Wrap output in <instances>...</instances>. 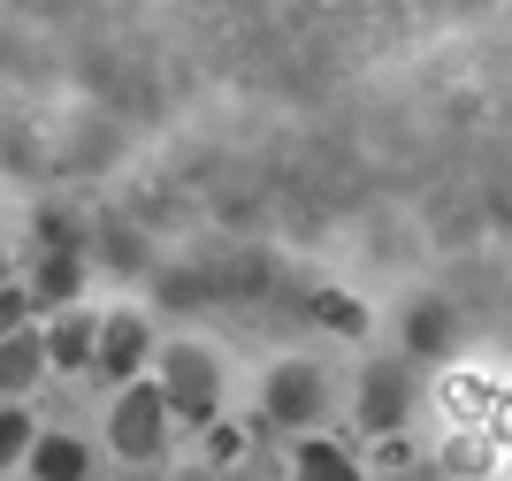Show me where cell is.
<instances>
[{
  "mask_svg": "<svg viewBox=\"0 0 512 481\" xmlns=\"http://www.w3.org/2000/svg\"><path fill=\"white\" fill-rule=\"evenodd\" d=\"M161 405L192 428H214V405H222V375L199 344H169L161 352Z\"/></svg>",
  "mask_w": 512,
  "mask_h": 481,
  "instance_id": "6da1fadb",
  "label": "cell"
},
{
  "mask_svg": "<svg viewBox=\"0 0 512 481\" xmlns=\"http://www.w3.org/2000/svg\"><path fill=\"white\" fill-rule=\"evenodd\" d=\"M107 436H115V459H161L169 443V405L153 382H123V398L107 413Z\"/></svg>",
  "mask_w": 512,
  "mask_h": 481,
  "instance_id": "7a4b0ae2",
  "label": "cell"
},
{
  "mask_svg": "<svg viewBox=\"0 0 512 481\" xmlns=\"http://www.w3.org/2000/svg\"><path fill=\"white\" fill-rule=\"evenodd\" d=\"M413 413V367L406 359H383V367H367L360 375V428L375 436H398Z\"/></svg>",
  "mask_w": 512,
  "mask_h": 481,
  "instance_id": "3957f363",
  "label": "cell"
},
{
  "mask_svg": "<svg viewBox=\"0 0 512 481\" xmlns=\"http://www.w3.org/2000/svg\"><path fill=\"white\" fill-rule=\"evenodd\" d=\"M314 413H321V367H306V359H283L276 375H268V420H283V428H306Z\"/></svg>",
  "mask_w": 512,
  "mask_h": 481,
  "instance_id": "277c9868",
  "label": "cell"
},
{
  "mask_svg": "<svg viewBox=\"0 0 512 481\" xmlns=\"http://www.w3.org/2000/svg\"><path fill=\"white\" fill-rule=\"evenodd\" d=\"M92 359H100L107 382H130V375H138V359H146V321H138V314H107L100 336H92Z\"/></svg>",
  "mask_w": 512,
  "mask_h": 481,
  "instance_id": "5b68a950",
  "label": "cell"
},
{
  "mask_svg": "<svg viewBox=\"0 0 512 481\" xmlns=\"http://www.w3.org/2000/svg\"><path fill=\"white\" fill-rule=\"evenodd\" d=\"M77 291H85V260L77 252H39V268H31V283H23V298L31 306H77Z\"/></svg>",
  "mask_w": 512,
  "mask_h": 481,
  "instance_id": "8992f818",
  "label": "cell"
},
{
  "mask_svg": "<svg viewBox=\"0 0 512 481\" xmlns=\"http://www.w3.org/2000/svg\"><path fill=\"white\" fill-rule=\"evenodd\" d=\"M46 367V344L39 329H16V336H0V398H16V390H31Z\"/></svg>",
  "mask_w": 512,
  "mask_h": 481,
  "instance_id": "52a82bcc",
  "label": "cell"
},
{
  "mask_svg": "<svg viewBox=\"0 0 512 481\" xmlns=\"http://www.w3.org/2000/svg\"><path fill=\"white\" fill-rule=\"evenodd\" d=\"M31 474H39V481H85L92 459H85V443H77V436H31Z\"/></svg>",
  "mask_w": 512,
  "mask_h": 481,
  "instance_id": "ba28073f",
  "label": "cell"
},
{
  "mask_svg": "<svg viewBox=\"0 0 512 481\" xmlns=\"http://www.w3.org/2000/svg\"><path fill=\"white\" fill-rule=\"evenodd\" d=\"M451 329H459V321H451V306H444V298H428V306H413V314H406V352L444 359V352H451Z\"/></svg>",
  "mask_w": 512,
  "mask_h": 481,
  "instance_id": "9c48e42d",
  "label": "cell"
},
{
  "mask_svg": "<svg viewBox=\"0 0 512 481\" xmlns=\"http://www.w3.org/2000/svg\"><path fill=\"white\" fill-rule=\"evenodd\" d=\"M92 336H100V321H85V314H62L54 329L39 336V344H46V359H54V367H92Z\"/></svg>",
  "mask_w": 512,
  "mask_h": 481,
  "instance_id": "30bf717a",
  "label": "cell"
},
{
  "mask_svg": "<svg viewBox=\"0 0 512 481\" xmlns=\"http://www.w3.org/2000/svg\"><path fill=\"white\" fill-rule=\"evenodd\" d=\"M299 481H360V459L344 443H299Z\"/></svg>",
  "mask_w": 512,
  "mask_h": 481,
  "instance_id": "8fae6325",
  "label": "cell"
},
{
  "mask_svg": "<svg viewBox=\"0 0 512 481\" xmlns=\"http://www.w3.org/2000/svg\"><path fill=\"white\" fill-rule=\"evenodd\" d=\"M444 405H451V420H482V413H490V382L451 375V382H444Z\"/></svg>",
  "mask_w": 512,
  "mask_h": 481,
  "instance_id": "7c38bea8",
  "label": "cell"
},
{
  "mask_svg": "<svg viewBox=\"0 0 512 481\" xmlns=\"http://www.w3.org/2000/svg\"><path fill=\"white\" fill-rule=\"evenodd\" d=\"M314 321H329V329H344V336L367 329V314L352 306V298H337V291H314Z\"/></svg>",
  "mask_w": 512,
  "mask_h": 481,
  "instance_id": "4fadbf2b",
  "label": "cell"
},
{
  "mask_svg": "<svg viewBox=\"0 0 512 481\" xmlns=\"http://www.w3.org/2000/svg\"><path fill=\"white\" fill-rule=\"evenodd\" d=\"M23 451H31V420H23L16 405H0V466H16Z\"/></svg>",
  "mask_w": 512,
  "mask_h": 481,
  "instance_id": "5bb4252c",
  "label": "cell"
},
{
  "mask_svg": "<svg viewBox=\"0 0 512 481\" xmlns=\"http://www.w3.org/2000/svg\"><path fill=\"white\" fill-rule=\"evenodd\" d=\"M31 329V298H23V283H0V336Z\"/></svg>",
  "mask_w": 512,
  "mask_h": 481,
  "instance_id": "9a60e30c",
  "label": "cell"
},
{
  "mask_svg": "<svg viewBox=\"0 0 512 481\" xmlns=\"http://www.w3.org/2000/svg\"><path fill=\"white\" fill-rule=\"evenodd\" d=\"M39 252H77V222L69 214H39Z\"/></svg>",
  "mask_w": 512,
  "mask_h": 481,
  "instance_id": "2e32d148",
  "label": "cell"
},
{
  "mask_svg": "<svg viewBox=\"0 0 512 481\" xmlns=\"http://www.w3.org/2000/svg\"><path fill=\"white\" fill-rule=\"evenodd\" d=\"M482 466H490V451H474V443H467V436L451 443V474H482Z\"/></svg>",
  "mask_w": 512,
  "mask_h": 481,
  "instance_id": "e0dca14e",
  "label": "cell"
},
{
  "mask_svg": "<svg viewBox=\"0 0 512 481\" xmlns=\"http://www.w3.org/2000/svg\"><path fill=\"white\" fill-rule=\"evenodd\" d=\"M0 283H8V252H0Z\"/></svg>",
  "mask_w": 512,
  "mask_h": 481,
  "instance_id": "ac0fdd59",
  "label": "cell"
},
{
  "mask_svg": "<svg viewBox=\"0 0 512 481\" xmlns=\"http://www.w3.org/2000/svg\"><path fill=\"white\" fill-rule=\"evenodd\" d=\"M390 481H413V474H390Z\"/></svg>",
  "mask_w": 512,
  "mask_h": 481,
  "instance_id": "d6986e66",
  "label": "cell"
}]
</instances>
